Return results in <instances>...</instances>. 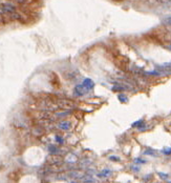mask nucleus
<instances>
[{"label":"nucleus","mask_w":171,"mask_h":183,"mask_svg":"<svg viewBox=\"0 0 171 183\" xmlns=\"http://www.w3.org/2000/svg\"><path fill=\"white\" fill-rule=\"evenodd\" d=\"M56 104L58 106V108L60 110H70L76 108V102L69 99L65 98H57Z\"/></svg>","instance_id":"1"},{"label":"nucleus","mask_w":171,"mask_h":183,"mask_svg":"<svg viewBox=\"0 0 171 183\" xmlns=\"http://www.w3.org/2000/svg\"><path fill=\"white\" fill-rule=\"evenodd\" d=\"M115 63H117V65H118L120 68H122V70H127L129 61H128V59H127L126 57H124V56H122V55H118L117 57H115Z\"/></svg>","instance_id":"2"},{"label":"nucleus","mask_w":171,"mask_h":183,"mask_svg":"<svg viewBox=\"0 0 171 183\" xmlns=\"http://www.w3.org/2000/svg\"><path fill=\"white\" fill-rule=\"evenodd\" d=\"M62 162H63L62 157L57 156V155L51 156V157H48V158H47V163L51 165V166H53V167L60 166V165L62 164Z\"/></svg>","instance_id":"3"},{"label":"nucleus","mask_w":171,"mask_h":183,"mask_svg":"<svg viewBox=\"0 0 171 183\" xmlns=\"http://www.w3.org/2000/svg\"><path fill=\"white\" fill-rule=\"evenodd\" d=\"M56 128L58 130H64V132H67V130H70L73 128V124L70 121H67V120H61L59 121L58 123L56 124Z\"/></svg>","instance_id":"4"},{"label":"nucleus","mask_w":171,"mask_h":183,"mask_svg":"<svg viewBox=\"0 0 171 183\" xmlns=\"http://www.w3.org/2000/svg\"><path fill=\"white\" fill-rule=\"evenodd\" d=\"M0 8H1V10L3 11L4 14L16 12V6H15L14 4H12V3H8V2H6V3H2L1 6H0Z\"/></svg>","instance_id":"5"},{"label":"nucleus","mask_w":171,"mask_h":183,"mask_svg":"<svg viewBox=\"0 0 171 183\" xmlns=\"http://www.w3.org/2000/svg\"><path fill=\"white\" fill-rule=\"evenodd\" d=\"M157 70H159L160 73L162 75H164V74H171V62L159 65V66H157Z\"/></svg>","instance_id":"6"},{"label":"nucleus","mask_w":171,"mask_h":183,"mask_svg":"<svg viewBox=\"0 0 171 183\" xmlns=\"http://www.w3.org/2000/svg\"><path fill=\"white\" fill-rule=\"evenodd\" d=\"M85 92H87V90L85 88V86L83 84H80V85H77L75 88V93L77 95H84Z\"/></svg>","instance_id":"7"},{"label":"nucleus","mask_w":171,"mask_h":183,"mask_svg":"<svg viewBox=\"0 0 171 183\" xmlns=\"http://www.w3.org/2000/svg\"><path fill=\"white\" fill-rule=\"evenodd\" d=\"M33 134L35 136H42L44 134V128H41V126H36V128H34V130H33Z\"/></svg>","instance_id":"8"},{"label":"nucleus","mask_w":171,"mask_h":183,"mask_svg":"<svg viewBox=\"0 0 171 183\" xmlns=\"http://www.w3.org/2000/svg\"><path fill=\"white\" fill-rule=\"evenodd\" d=\"M82 84L85 86V88H86L87 90H91V88H93V85H94V84H93V82H92V81L90 80V79H85V80H84V82H83Z\"/></svg>","instance_id":"9"},{"label":"nucleus","mask_w":171,"mask_h":183,"mask_svg":"<svg viewBox=\"0 0 171 183\" xmlns=\"http://www.w3.org/2000/svg\"><path fill=\"white\" fill-rule=\"evenodd\" d=\"M66 160L67 162H69V163H75V162L77 161V157L75 156V155H73V154H69L67 157H66Z\"/></svg>","instance_id":"10"},{"label":"nucleus","mask_w":171,"mask_h":183,"mask_svg":"<svg viewBox=\"0 0 171 183\" xmlns=\"http://www.w3.org/2000/svg\"><path fill=\"white\" fill-rule=\"evenodd\" d=\"M113 90H128L127 86H123V84H117L113 86Z\"/></svg>","instance_id":"11"},{"label":"nucleus","mask_w":171,"mask_h":183,"mask_svg":"<svg viewBox=\"0 0 171 183\" xmlns=\"http://www.w3.org/2000/svg\"><path fill=\"white\" fill-rule=\"evenodd\" d=\"M69 176L73 177V178H81V177H83V175L81 174V172H72L69 174Z\"/></svg>","instance_id":"12"},{"label":"nucleus","mask_w":171,"mask_h":183,"mask_svg":"<svg viewBox=\"0 0 171 183\" xmlns=\"http://www.w3.org/2000/svg\"><path fill=\"white\" fill-rule=\"evenodd\" d=\"M110 174H111V172H110L109 170H104L102 172H100V174H99V177H107Z\"/></svg>","instance_id":"13"},{"label":"nucleus","mask_w":171,"mask_h":183,"mask_svg":"<svg viewBox=\"0 0 171 183\" xmlns=\"http://www.w3.org/2000/svg\"><path fill=\"white\" fill-rule=\"evenodd\" d=\"M48 150L52 152V154H57V152H59V148H57L56 146H54V145H49L48 146Z\"/></svg>","instance_id":"14"},{"label":"nucleus","mask_w":171,"mask_h":183,"mask_svg":"<svg viewBox=\"0 0 171 183\" xmlns=\"http://www.w3.org/2000/svg\"><path fill=\"white\" fill-rule=\"evenodd\" d=\"M118 98H119V100L121 101V102H127V100H128L126 96H124V95H119Z\"/></svg>","instance_id":"15"},{"label":"nucleus","mask_w":171,"mask_h":183,"mask_svg":"<svg viewBox=\"0 0 171 183\" xmlns=\"http://www.w3.org/2000/svg\"><path fill=\"white\" fill-rule=\"evenodd\" d=\"M163 152L165 155H170L171 154V147H165L163 150Z\"/></svg>","instance_id":"16"},{"label":"nucleus","mask_w":171,"mask_h":183,"mask_svg":"<svg viewBox=\"0 0 171 183\" xmlns=\"http://www.w3.org/2000/svg\"><path fill=\"white\" fill-rule=\"evenodd\" d=\"M164 23L166 25H169V26H171V17H167L165 20H164Z\"/></svg>","instance_id":"17"},{"label":"nucleus","mask_w":171,"mask_h":183,"mask_svg":"<svg viewBox=\"0 0 171 183\" xmlns=\"http://www.w3.org/2000/svg\"><path fill=\"white\" fill-rule=\"evenodd\" d=\"M144 154H145V155H152V156H155L154 152H153L152 150H145Z\"/></svg>","instance_id":"18"},{"label":"nucleus","mask_w":171,"mask_h":183,"mask_svg":"<svg viewBox=\"0 0 171 183\" xmlns=\"http://www.w3.org/2000/svg\"><path fill=\"white\" fill-rule=\"evenodd\" d=\"M158 174H159V176L162 178V179H164V180L168 178V175H167V174H163V172H158Z\"/></svg>","instance_id":"19"},{"label":"nucleus","mask_w":171,"mask_h":183,"mask_svg":"<svg viewBox=\"0 0 171 183\" xmlns=\"http://www.w3.org/2000/svg\"><path fill=\"white\" fill-rule=\"evenodd\" d=\"M109 160H112V161H120V158H119V157H115V156H111V157H109Z\"/></svg>","instance_id":"20"},{"label":"nucleus","mask_w":171,"mask_h":183,"mask_svg":"<svg viewBox=\"0 0 171 183\" xmlns=\"http://www.w3.org/2000/svg\"><path fill=\"white\" fill-rule=\"evenodd\" d=\"M157 1L160 3H169L171 2V0H157Z\"/></svg>","instance_id":"21"},{"label":"nucleus","mask_w":171,"mask_h":183,"mask_svg":"<svg viewBox=\"0 0 171 183\" xmlns=\"http://www.w3.org/2000/svg\"><path fill=\"white\" fill-rule=\"evenodd\" d=\"M135 162H137V163H145V160H141V159H137L135 160Z\"/></svg>","instance_id":"22"},{"label":"nucleus","mask_w":171,"mask_h":183,"mask_svg":"<svg viewBox=\"0 0 171 183\" xmlns=\"http://www.w3.org/2000/svg\"><path fill=\"white\" fill-rule=\"evenodd\" d=\"M56 140H57V141H58V142H62V141H63V140H62V139H61V138H60V137H58V136H57V137H56Z\"/></svg>","instance_id":"23"},{"label":"nucleus","mask_w":171,"mask_h":183,"mask_svg":"<svg viewBox=\"0 0 171 183\" xmlns=\"http://www.w3.org/2000/svg\"><path fill=\"white\" fill-rule=\"evenodd\" d=\"M169 48H170V50H171V44H170V46H169Z\"/></svg>","instance_id":"24"}]
</instances>
